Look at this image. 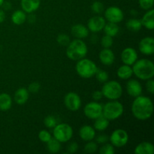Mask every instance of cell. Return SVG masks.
<instances>
[{"mask_svg":"<svg viewBox=\"0 0 154 154\" xmlns=\"http://www.w3.org/2000/svg\"><path fill=\"white\" fill-rule=\"evenodd\" d=\"M27 19L26 12L23 10H17L11 15V21L15 25H22Z\"/></svg>","mask_w":154,"mask_h":154,"instance_id":"cell-25","label":"cell"},{"mask_svg":"<svg viewBox=\"0 0 154 154\" xmlns=\"http://www.w3.org/2000/svg\"><path fill=\"white\" fill-rule=\"evenodd\" d=\"M126 26L128 30L132 32H138L141 30L142 28V23L141 20L136 18H132L127 20L126 23Z\"/></svg>","mask_w":154,"mask_h":154,"instance_id":"cell-28","label":"cell"},{"mask_svg":"<svg viewBox=\"0 0 154 154\" xmlns=\"http://www.w3.org/2000/svg\"><path fill=\"white\" fill-rule=\"evenodd\" d=\"M106 21H105V17L99 15L92 17L87 21V28L89 31L92 32H99L103 30L104 26H105Z\"/></svg>","mask_w":154,"mask_h":154,"instance_id":"cell-12","label":"cell"},{"mask_svg":"<svg viewBox=\"0 0 154 154\" xmlns=\"http://www.w3.org/2000/svg\"><path fill=\"white\" fill-rule=\"evenodd\" d=\"M88 52V48L82 39L76 38L71 41L66 48V56L73 61H78L84 58Z\"/></svg>","mask_w":154,"mask_h":154,"instance_id":"cell-3","label":"cell"},{"mask_svg":"<svg viewBox=\"0 0 154 154\" xmlns=\"http://www.w3.org/2000/svg\"><path fill=\"white\" fill-rule=\"evenodd\" d=\"M78 144L76 142L73 141V142L70 143L67 147V152L69 153H75L78 151Z\"/></svg>","mask_w":154,"mask_h":154,"instance_id":"cell-41","label":"cell"},{"mask_svg":"<svg viewBox=\"0 0 154 154\" xmlns=\"http://www.w3.org/2000/svg\"><path fill=\"white\" fill-rule=\"evenodd\" d=\"M138 4H139L140 8L143 10L148 11L153 8L154 0H138Z\"/></svg>","mask_w":154,"mask_h":154,"instance_id":"cell-36","label":"cell"},{"mask_svg":"<svg viewBox=\"0 0 154 154\" xmlns=\"http://www.w3.org/2000/svg\"><path fill=\"white\" fill-rule=\"evenodd\" d=\"M4 2H5V0H0V7H2V4Z\"/></svg>","mask_w":154,"mask_h":154,"instance_id":"cell-46","label":"cell"},{"mask_svg":"<svg viewBox=\"0 0 154 154\" xmlns=\"http://www.w3.org/2000/svg\"><path fill=\"white\" fill-rule=\"evenodd\" d=\"M132 68L133 75L142 81H147L153 78L154 64L151 60L147 59L137 60Z\"/></svg>","mask_w":154,"mask_h":154,"instance_id":"cell-2","label":"cell"},{"mask_svg":"<svg viewBox=\"0 0 154 154\" xmlns=\"http://www.w3.org/2000/svg\"><path fill=\"white\" fill-rule=\"evenodd\" d=\"M2 7L4 8L5 10H6V11L9 10V9L11 8V3L8 2H5V1L3 2L2 5Z\"/></svg>","mask_w":154,"mask_h":154,"instance_id":"cell-45","label":"cell"},{"mask_svg":"<svg viewBox=\"0 0 154 154\" xmlns=\"http://www.w3.org/2000/svg\"><path fill=\"white\" fill-rule=\"evenodd\" d=\"M124 112V108L121 102L117 100H111L105 104L102 108V115L109 121L120 118Z\"/></svg>","mask_w":154,"mask_h":154,"instance_id":"cell-5","label":"cell"},{"mask_svg":"<svg viewBox=\"0 0 154 154\" xmlns=\"http://www.w3.org/2000/svg\"><path fill=\"white\" fill-rule=\"evenodd\" d=\"M102 105L95 101L89 102L84 106V113L87 118L90 120H96L102 115Z\"/></svg>","mask_w":154,"mask_h":154,"instance_id":"cell-9","label":"cell"},{"mask_svg":"<svg viewBox=\"0 0 154 154\" xmlns=\"http://www.w3.org/2000/svg\"><path fill=\"white\" fill-rule=\"evenodd\" d=\"M46 144L47 149L51 153H57L61 150V142H60L56 138H52Z\"/></svg>","mask_w":154,"mask_h":154,"instance_id":"cell-29","label":"cell"},{"mask_svg":"<svg viewBox=\"0 0 154 154\" xmlns=\"http://www.w3.org/2000/svg\"><path fill=\"white\" fill-rule=\"evenodd\" d=\"M91 10L93 13L96 14H99L103 12L104 5L102 4L101 2H99V1L94 2L91 5Z\"/></svg>","mask_w":154,"mask_h":154,"instance_id":"cell-37","label":"cell"},{"mask_svg":"<svg viewBox=\"0 0 154 154\" xmlns=\"http://www.w3.org/2000/svg\"><path fill=\"white\" fill-rule=\"evenodd\" d=\"M57 42L61 46H67L70 43V37L66 34H60L57 38Z\"/></svg>","mask_w":154,"mask_h":154,"instance_id":"cell-34","label":"cell"},{"mask_svg":"<svg viewBox=\"0 0 154 154\" xmlns=\"http://www.w3.org/2000/svg\"><path fill=\"white\" fill-rule=\"evenodd\" d=\"M98 150L97 143L92 141H87V144L84 146V152L86 153H94Z\"/></svg>","mask_w":154,"mask_h":154,"instance_id":"cell-32","label":"cell"},{"mask_svg":"<svg viewBox=\"0 0 154 154\" xmlns=\"http://www.w3.org/2000/svg\"><path fill=\"white\" fill-rule=\"evenodd\" d=\"M38 138L42 142L47 143L48 141H50L52 138V135H51V134L48 130L42 129V130H41L39 132Z\"/></svg>","mask_w":154,"mask_h":154,"instance_id":"cell-38","label":"cell"},{"mask_svg":"<svg viewBox=\"0 0 154 154\" xmlns=\"http://www.w3.org/2000/svg\"><path fill=\"white\" fill-rule=\"evenodd\" d=\"M53 135L60 142H68L73 136V129L68 123H59L54 128Z\"/></svg>","mask_w":154,"mask_h":154,"instance_id":"cell-7","label":"cell"},{"mask_svg":"<svg viewBox=\"0 0 154 154\" xmlns=\"http://www.w3.org/2000/svg\"><path fill=\"white\" fill-rule=\"evenodd\" d=\"M79 136L84 141H92L96 138V130L93 126L84 125L80 129Z\"/></svg>","mask_w":154,"mask_h":154,"instance_id":"cell-17","label":"cell"},{"mask_svg":"<svg viewBox=\"0 0 154 154\" xmlns=\"http://www.w3.org/2000/svg\"><path fill=\"white\" fill-rule=\"evenodd\" d=\"M41 85L38 82L35 81V82L31 83L28 87V91L31 93H37L40 90Z\"/></svg>","mask_w":154,"mask_h":154,"instance_id":"cell-39","label":"cell"},{"mask_svg":"<svg viewBox=\"0 0 154 154\" xmlns=\"http://www.w3.org/2000/svg\"><path fill=\"white\" fill-rule=\"evenodd\" d=\"M12 99L9 94L2 93L0 94V110L6 111L11 108Z\"/></svg>","mask_w":154,"mask_h":154,"instance_id":"cell-24","label":"cell"},{"mask_svg":"<svg viewBox=\"0 0 154 154\" xmlns=\"http://www.w3.org/2000/svg\"><path fill=\"white\" fill-rule=\"evenodd\" d=\"M138 60V53L134 48H126L122 51L121 60L123 64L132 66Z\"/></svg>","mask_w":154,"mask_h":154,"instance_id":"cell-15","label":"cell"},{"mask_svg":"<svg viewBox=\"0 0 154 154\" xmlns=\"http://www.w3.org/2000/svg\"><path fill=\"white\" fill-rule=\"evenodd\" d=\"M64 104L67 109L71 111H77L81 107V99L78 93L69 92L65 96Z\"/></svg>","mask_w":154,"mask_h":154,"instance_id":"cell-10","label":"cell"},{"mask_svg":"<svg viewBox=\"0 0 154 154\" xmlns=\"http://www.w3.org/2000/svg\"><path fill=\"white\" fill-rule=\"evenodd\" d=\"M134 153L135 154H153L154 153V146L152 143L143 141L136 146Z\"/></svg>","mask_w":154,"mask_h":154,"instance_id":"cell-22","label":"cell"},{"mask_svg":"<svg viewBox=\"0 0 154 154\" xmlns=\"http://www.w3.org/2000/svg\"><path fill=\"white\" fill-rule=\"evenodd\" d=\"M98 67L96 63L90 59L83 58L78 60L75 66V70L81 78L89 79L93 78L97 71Z\"/></svg>","mask_w":154,"mask_h":154,"instance_id":"cell-4","label":"cell"},{"mask_svg":"<svg viewBox=\"0 0 154 154\" xmlns=\"http://www.w3.org/2000/svg\"><path fill=\"white\" fill-rule=\"evenodd\" d=\"M103 30L105 35L111 36V37H114L119 33L120 27L118 26L117 23H115L108 22L105 23Z\"/></svg>","mask_w":154,"mask_h":154,"instance_id":"cell-27","label":"cell"},{"mask_svg":"<svg viewBox=\"0 0 154 154\" xmlns=\"http://www.w3.org/2000/svg\"><path fill=\"white\" fill-rule=\"evenodd\" d=\"M102 93L104 97L109 100H117L123 94V87L117 81H109L104 83L102 88Z\"/></svg>","mask_w":154,"mask_h":154,"instance_id":"cell-6","label":"cell"},{"mask_svg":"<svg viewBox=\"0 0 154 154\" xmlns=\"http://www.w3.org/2000/svg\"><path fill=\"white\" fill-rule=\"evenodd\" d=\"M94 126L93 128L95 130L99 131V132H103L109 126V120L107 118H105L103 115L100 116L99 117L94 120Z\"/></svg>","mask_w":154,"mask_h":154,"instance_id":"cell-26","label":"cell"},{"mask_svg":"<svg viewBox=\"0 0 154 154\" xmlns=\"http://www.w3.org/2000/svg\"><path fill=\"white\" fill-rule=\"evenodd\" d=\"M102 97H103V95H102V91H100V90H96V91L92 93V98H93V100L96 101V102L100 100Z\"/></svg>","mask_w":154,"mask_h":154,"instance_id":"cell-43","label":"cell"},{"mask_svg":"<svg viewBox=\"0 0 154 154\" xmlns=\"http://www.w3.org/2000/svg\"><path fill=\"white\" fill-rule=\"evenodd\" d=\"M132 113L138 120H147L151 117L153 113V104L147 96H139L135 97L132 104Z\"/></svg>","mask_w":154,"mask_h":154,"instance_id":"cell-1","label":"cell"},{"mask_svg":"<svg viewBox=\"0 0 154 154\" xmlns=\"http://www.w3.org/2000/svg\"><path fill=\"white\" fill-rule=\"evenodd\" d=\"M5 20V13L3 9L0 8V23H3Z\"/></svg>","mask_w":154,"mask_h":154,"instance_id":"cell-44","label":"cell"},{"mask_svg":"<svg viewBox=\"0 0 154 154\" xmlns=\"http://www.w3.org/2000/svg\"><path fill=\"white\" fill-rule=\"evenodd\" d=\"M115 153V150H114V147L112 144L110 143H105L102 145L99 150V153L100 154H114Z\"/></svg>","mask_w":154,"mask_h":154,"instance_id":"cell-33","label":"cell"},{"mask_svg":"<svg viewBox=\"0 0 154 154\" xmlns=\"http://www.w3.org/2000/svg\"><path fill=\"white\" fill-rule=\"evenodd\" d=\"M124 18L123 11L117 6H111L108 7L105 11V19L108 22L119 23L122 22Z\"/></svg>","mask_w":154,"mask_h":154,"instance_id":"cell-11","label":"cell"},{"mask_svg":"<svg viewBox=\"0 0 154 154\" xmlns=\"http://www.w3.org/2000/svg\"><path fill=\"white\" fill-rule=\"evenodd\" d=\"M141 20L142 26H144L149 30H153L154 29V10L153 8L147 11L143 16Z\"/></svg>","mask_w":154,"mask_h":154,"instance_id":"cell-21","label":"cell"},{"mask_svg":"<svg viewBox=\"0 0 154 154\" xmlns=\"http://www.w3.org/2000/svg\"><path fill=\"white\" fill-rule=\"evenodd\" d=\"M94 76L96 77V80H97L99 83H102V84H104V83H105L106 81H108V78H109L108 72L102 70V69H99V68H98L97 71H96Z\"/></svg>","mask_w":154,"mask_h":154,"instance_id":"cell-30","label":"cell"},{"mask_svg":"<svg viewBox=\"0 0 154 154\" xmlns=\"http://www.w3.org/2000/svg\"><path fill=\"white\" fill-rule=\"evenodd\" d=\"M72 35L78 39H84L89 35V29L83 24H75L71 29Z\"/></svg>","mask_w":154,"mask_h":154,"instance_id":"cell-19","label":"cell"},{"mask_svg":"<svg viewBox=\"0 0 154 154\" xmlns=\"http://www.w3.org/2000/svg\"><path fill=\"white\" fill-rule=\"evenodd\" d=\"M96 141L98 144H104L109 141V137L107 135H99L96 138Z\"/></svg>","mask_w":154,"mask_h":154,"instance_id":"cell-42","label":"cell"},{"mask_svg":"<svg viewBox=\"0 0 154 154\" xmlns=\"http://www.w3.org/2000/svg\"><path fill=\"white\" fill-rule=\"evenodd\" d=\"M146 89H147V90L148 93H150V94H153L154 93V81L153 80V78L147 80V82H146Z\"/></svg>","mask_w":154,"mask_h":154,"instance_id":"cell-40","label":"cell"},{"mask_svg":"<svg viewBox=\"0 0 154 154\" xmlns=\"http://www.w3.org/2000/svg\"><path fill=\"white\" fill-rule=\"evenodd\" d=\"M109 141L114 147H123L129 141V135L124 129H115L109 136Z\"/></svg>","mask_w":154,"mask_h":154,"instance_id":"cell-8","label":"cell"},{"mask_svg":"<svg viewBox=\"0 0 154 154\" xmlns=\"http://www.w3.org/2000/svg\"><path fill=\"white\" fill-rule=\"evenodd\" d=\"M117 75L118 78L122 80L130 79L132 75H133L132 66L123 64V66H120L117 71Z\"/></svg>","mask_w":154,"mask_h":154,"instance_id":"cell-23","label":"cell"},{"mask_svg":"<svg viewBox=\"0 0 154 154\" xmlns=\"http://www.w3.org/2000/svg\"><path fill=\"white\" fill-rule=\"evenodd\" d=\"M20 5L23 11L32 14L39 8L41 5V0H21Z\"/></svg>","mask_w":154,"mask_h":154,"instance_id":"cell-18","label":"cell"},{"mask_svg":"<svg viewBox=\"0 0 154 154\" xmlns=\"http://www.w3.org/2000/svg\"><path fill=\"white\" fill-rule=\"evenodd\" d=\"M113 43H114L113 37L107 35H105L101 39V45L103 48H111L112 47Z\"/></svg>","mask_w":154,"mask_h":154,"instance_id":"cell-35","label":"cell"},{"mask_svg":"<svg viewBox=\"0 0 154 154\" xmlns=\"http://www.w3.org/2000/svg\"><path fill=\"white\" fill-rule=\"evenodd\" d=\"M44 124L47 128L49 129H54L58 123H57V120L56 117L53 115L47 116L44 120Z\"/></svg>","mask_w":154,"mask_h":154,"instance_id":"cell-31","label":"cell"},{"mask_svg":"<svg viewBox=\"0 0 154 154\" xmlns=\"http://www.w3.org/2000/svg\"><path fill=\"white\" fill-rule=\"evenodd\" d=\"M29 92L25 87H20L16 90L14 96V100L17 105H24L28 101Z\"/></svg>","mask_w":154,"mask_h":154,"instance_id":"cell-20","label":"cell"},{"mask_svg":"<svg viewBox=\"0 0 154 154\" xmlns=\"http://www.w3.org/2000/svg\"><path fill=\"white\" fill-rule=\"evenodd\" d=\"M99 60L105 66H111L115 61V55L110 48H103L99 54Z\"/></svg>","mask_w":154,"mask_h":154,"instance_id":"cell-16","label":"cell"},{"mask_svg":"<svg viewBox=\"0 0 154 154\" xmlns=\"http://www.w3.org/2000/svg\"><path fill=\"white\" fill-rule=\"evenodd\" d=\"M126 92L132 97H138L142 94V86L141 83L135 79L129 80L126 83Z\"/></svg>","mask_w":154,"mask_h":154,"instance_id":"cell-14","label":"cell"},{"mask_svg":"<svg viewBox=\"0 0 154 154\" xmlns=\"http://www.w3.org/2000/svg\"><path fill=\"white\" fill-rule=\"evenodd\" d=\"M138 49L141 54L147 56L154 54V38L153 37H145L140 41Z\"/></svg>","mask_w":154,"mask_h":154,"instance_id":"cell-13","label":"cell"}]
</instances>
